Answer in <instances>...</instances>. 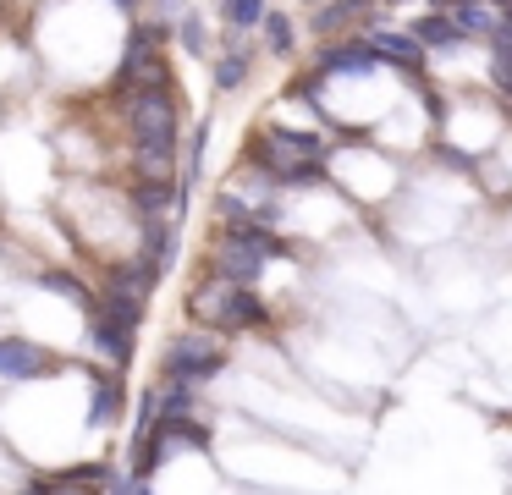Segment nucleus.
I'll list each match as a JSON object with an SVG mask.
<instances>
[{
  "mask_svg": "<svg viewBox=\"0 0 512 495\" xmlns=\"http://www.w3.org/2000/svg\"><path fill=\"white\" fill-rule=\"evenodd\" d=\"M188 314L199 330L210 336H243V330L270 325V303L254 292V286H232L221 275H204L199 286L188 292Z\"/></svg>",
  "mask_w": 512,
  "mask_h": 495,
  "instance_id": "1",
  "label": "nucleus"
},
{
  "mask_svg": "<svg viewBox=\"0 0 512 495\" xmlns=\"http://www.w3.org/2000/svg\"><path fill=\"white\" fill-rule=\"evenodd\" d=\"M226 347L221 336H210V330H182V336L166 341V352H160V380H188V385H210L215 374L226 369Z\"/></svg>",
  "mask_w": 512,
  "mask_h": 495,
  "instance_id": "2",
  "label": "nucleus"
},
{
  "mask_svg": "<svg viewBox=\"0 0 512 495\" xmlns=\"http://www.w3.org/2000/svg\"><path fill=\"white\" fill-rule=\"evenodd\" d=\"M259 61H265V50H259V33H237V28H221V39H215V61H210V88L215 99H237L248 83H254Z\"/></svg>",
  "mask_w": 512,
  "mask_h": 495,
  "instance_id": "3",
  "label": "nucleus"
},
{
  "mask_svg": "<svg viewBox=\"0 0 512 495\" xmlns=\"http://www.w3.org/2000/svg\"><path fill=\"white\" fill-rule=\"evenodd\" d=\"M391 11L380 0H325V6L303 11V33L309 39H347V33H375L386 28Z\"/></svg>",
  "mask_w": 512,
  "mask_h": 495,
  "instance_id": "4",
  "label": "nucleus"
},
{
  "mask_svg": "<svg viewBox=\"0 0 512 495\" xmlns=\"http://www.w3.org/2000/svg\"><path fill=\"white\" fill-rule=\"evenodd\" d=\"M303 61L314 66L320 77H375L386 72L375 55V44H369V33H347V39H314V50H303Z\"/></svg>",
  "mask_w": 512,
  "mask_h": 495,
  "instance_id": "5",
  "label": "nucleus"
},
{
  "mask_svg": "<svg viewBox=\"0 0 512 495\" xmlns=\"http://www.w3.org/2000/svg\"><path fill=\"white\" fill-rule=\"evenodd\" d=\"M369 44H375L380 66H386V72H397L402 83H419V77H430V72H435L430 50H424V44L413 39L408 28H397V22H386V28H375V33H369Z\"/></svg>",
  "mask_w": 512,
  "mask_h": 495,
  "instance_id": "6",
  "label": "nucleus"
},
{
  "mask_svg": "<svg viewBox=\"0 0 512 495\" xmlns=\"http://www.w3.org/2000/svg\"><path fill=\"white\" fill-rule=\"evenodd\" d=\"M83 336H89V352L105 363V369H127L138 352V330L116 325L105 308H94V314H83Z\"/></svg>",
  "mask_w": 512,
  "mask_h": 495,
  "instance_id": "7",
  "label": "nucleus"
},
{
  "mask_svg": "<svg viewBox=\"0 0 512 495\" xmlns=\"http://www.w3.org/2000/svg\"><path fill=\"white\" fill-rule=\"evenodd\" d=\"M265 270H270L265 253L243 248V242H232V237H215L210 242V264H204V275H221V281H232V286H259V275H265Z\"/></svg>",
  "mask_w": 512,
  "mask_h": 495,
  "instance_id": "8",
  "label": "nucleus"
},
{
  "mask_svg": "<svg viewBox=\"0 0 512 495\" xmlns=\"http://www.w3.org/2000/svg\"><path fill=\"white\" fill-rule=\"evenodd\" d=\"M408 33L430 50V61H446V55H457V50H468V44H479V39H468L463 28H457V17L452 11H430L424 6L419 17H408Z\"/></svg>",
  "mask_w": 512,
  "mask_h": 495,
  "instance_id": "9",
  "label": "nucleus"
},
{
  "mask_svg": "<svg viewBox=\"0 0 512 495\" xmlns=\"http://www.w3.org/2000/svg\"><path fill=\"white\" fill-rule=\"evenodd\" d=\"M45 374H56V358H50L39 341H28V336H0V380L23 385V380H45Z\"/></svg>",
  "mask_w": 512,
  "mask_h": 495,
  "instance_id": "10",
  "label": "nucleus"
},
{
  "mask_svg": "<svg viewBox=\"0 0 512 495\" xmlns=\"http://www.w3.org/2000/svg\"><path fill=\"white\" fill-rule=\"evenodd\" d=\"M259 50H265L270 61H281V66H298L303 61V22L292 17L287 6H270L265 28H259Z\"/></svg>",
  "mask_w": 512,
  "mask_h": 495,
  "instance_id": "11",
  "label": "nucleus"
},
{
  "mask_svg": "<svg viewBox=\"0 0 512 495\" xmlns=\"http://www.w3.org/2000/svg\"><path fill=\"white\" fill-rule=\"evenodd\" d=\"M215 17H204V6H188L182 11V22H177V33H171V44H177L188 61H215Z\"/></svg>",
  "mask_w": 512,
  "mask_h": 495,
  "instance_id": "12",
  "label": "nucleus"
},
{
  "mask_svg": "<svg viewBox=\"0 0 512 495\" xmlns=\"http://www.w3.org/2000/svg\"><path fill=\"white\" fill-rule=\"evenodd\" d=\"M34 281L45 286V292H56V297H67V303H78V314H94V308H100V292H94V286L83 281L78 270H67V264H39Z\"/></svg>",
  "mask_w": 512,
  "mask_h": 495,
  "instance_id": "13",
  "label": "nucleus"
},
{
  "mask_svg": "<svg viewBox=\"0 0 512 495\" xmlns=\"http://www.w3.org/2000/svg\"><path fill=\"white\" fill-rule=\"evenodd\" d=\"M127 369H100L94 374V407H89V429H111L127 407Z\"/></svg>",
  "mask_w": 512,
  "mask_h": 495,
  "instance_id": "14",
  "label": "nucleus"
},
{
  "mask_svg": "<svg viewBox=\"0 0 512 495\" xmlns=\"http://www.w3.org/2000/svg\"><path fill=\"white\" fill-rule=\"evenodd\" d=\"M215 28H237V33H259L270 17V0H210Z\"/></svg>",
  "mask_w": 512,
  "mask_h": 495,
  "instance_id": "15",
  "label": "nucleus"
},
{
  "mask_svg": "<svg viewBox=\"0 0 512 495\" xmlns=\"http://www.w3.org/2000/svg\"><path fill=\"white\" fill-rule=\"evenodd\" d=\"M155 385H160V413L155 418H199L204 385H188V380H155Z\"/></svg>",
  "mask_w": 512,
  "mask_h": 495,
  "instance_id": "16",
  "label": "nucleus"
},
{
  "mask_svg": "<svg viewBox=\"0 0 512 495\" xmlns=\"http://www.w3.org/2000/svg\"><path fill=\"white\" fill-rule=\"evenodd\" d=\"M138 490V473H111V484H105V495H133Z\"/></svg>",
  "mask_w": 512,
  "mask_h": 495,
  "instance_id": "17",
  "label": "nucleus"
},
{
  "mask_svg": "<svg viewBox=\"0 0 512 495\" xmlns=\"http://www.w3.org/2000/svg\"><path fill=\"white\" fill-rule=\"evenodd\" d=\"M386 11H408V6H424V0H380Z\"/></svg>",
  "mask_w": 512,
  "mask_h": 495,
  "instance_id": "18",
  "label": "nucleus"
},
{
  "mask_svg": "<svg viewBox=\"0 0 512 495\" xmlns=\"http://www.w3.org/2000/svg\"><path fill=\"white\" fill-rule=\"evenodd\" d=\"M292 6H303V11H314V6H325V0H292Z\"/></svg>",
  "mask_w": 512,
  "mask_h": 495,
  "instance_id": "19",
  "label": "nucleus"
},
{
  "mask_svg": "<svg viewBox=\"0 0 512 495\" xmlns=\"http://www.w3.org/2000/svg\"><path fill=\"white\" fill-rule=\"evenodd\" d=\"M133 495H155V490H149V479H138V490Z\"/></svg>",
  "mask_w": 512,
  "mask_h": 495,
  "instance_id": "20",
  "label": "nucleus"
}]
</instances>
